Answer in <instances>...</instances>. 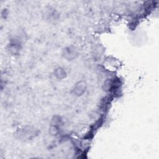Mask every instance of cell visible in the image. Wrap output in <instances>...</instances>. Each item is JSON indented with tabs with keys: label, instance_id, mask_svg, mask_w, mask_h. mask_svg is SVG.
Wrapping results in <instances>:
<instances>
[{
	"label": "cell",
	"instance_id": "1",
	"mask_svg": "<svg viewBox=\"0 0 159 159\" xmlns=\"http://www.w3.org/2000/svg\"><path fill=\"white\" fill-rule=\"evenodd\" d=\"M86 88V84L84 81H81L77 83L73 89V93L77 96H80L85 91Z\"/></svg>",
	"mask_w": 159,
	"mask_h": 159
},
{
	"label": "cell",
	"instance_id": "3",
	"mask_svg": "<svg viewBox=\"0 0 159 159\" xmlns=\"http://www.w3.org/2000/svg\"><path fill=\"white\" fill-rule=\"evenodd\" d=\"M55 76L58 78H60V79L63 78L65 76V71L63 69H61L60 68H57L55 70Z\"/></svg>",
	"mask_w": 159,
	"mask_h": 159
},
{
	"label": "cell",
	"instance_id": "2",
	"mask_svg": "<svg viewBox=\"0 0 159 159\" xmlns=\"http://www.w3.org/2000/svg\"><path fill=\"white\" fill-rule=\"evenodd\" d=\"M76 55V50H75L74 47H69L66 48L64 50L63 56L66 58L71 60V59L74 58Z\"/></svg>",
	"mask_w": 159,
	"mask_h": 159
}]
</instances>
